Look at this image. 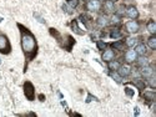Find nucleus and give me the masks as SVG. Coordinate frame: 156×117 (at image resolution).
<instances>
[{
  "label": "nucleus",
  "mask_w": 156,
  "mask_h": 117,
  "mask_svg": "<svg viewBox=\"0 0 156 117\" xmlns=\"http://www.w3.org/2000/svg\"><path fill=\"white\" fill-rule=\"evenodd\" d=\"M135 52H136L137 55H140V56H142V55L146 54V46L144 45V44H139V45L135 47Z\"/></svg>",
  "instance_id": "nucleus-12"
},
{
  "label": "nucleus",
  "mask_w": 156,
  "mask_h": 117,
  "mask_svg": "<svg viewBox=\"0 0 156 117\" xmlns=\"http://www.w3.org/2000/svg\"><path fill=\"white\" fill-rule=\"evenodd\" d=\"M104 8H105V10L107 11V13H112V11L115 10V7H114V3H112V1H110V0H107V1H105Z\"/></svg>",
  "instance_id": "nucleus-14"
},
{
  "label": "nucleus",
  "mask_w": 156,
  "mask_h": 117,
  "mask_svg": "<svg viewBox=\"0 0 156 117\" xmlns=\"http://www.w3.org/2000/svg\"><path fill=\"white\" fill-rule=\"evenodd\" d=\"M111 23L112 24H119L120 23V15H114L111 17Z\"/></svg>",
  "instance_id": "nucleus-26"
},
{
  "label": "nucleus",
  "mask_w": 156,
  "mask_h": 117,
  "mask_svg": "<svg viewBox=\"0 0 156 117\" xmlns=\"http://www.w3.org/2000/svg\"><path fill=\"white\" fill-rule=\"evenodd\" d=\"M0 62H1V60H0Z\"/></svg>",
  "instance_id": "nucleus-33"
},
{
  "label": "nucleus",
  "mask_w": 156,
  "mask_h": 117,
  "mask_svg": "<svg viewBox=\"0 0 156 117\" xmlns=\"http://www.w3.org/2000/svg\"><path fill=\"white\" fill-rule=\"evenodd\" d=\"M11 50V46H10V42L7 35L4 34H0V52L1 54H9Z\"/></svg>",
  "instance_id": "nucleus-2"
},
{
  "label": "nucleus",
  "mask_w": 156,
  "mask_h": 117,
  "mask_svg": "<svg viewBox=\"0 0 156 117\" xmlns=\"http://www.w3.org/2000/svg\"><path fill=\"white\" fill-rule=\"evenodd\" d=\"M120 67V62L119 61H116V60H111V61H109V69L110 70H112V71H116L117 69Z\"/></svg>",
  "instance_id": "nucleus-15"
},
{
  "label": "nucleus",
  "mask_w": 156,
  "mask_h": 117,
  "mask_svg": "<svg viewBox=\"0 0 156 117\" xmlns=\"http://www.w3.org/2000/svg\"><path fill=\"white\" fill-rule=\"evenodd\" d=\"M121 46H122V44L120 41L114 42V44H112V47H115V49H121Z\"/></svg>",
  "instance_id": "nucleus-31"
},
{
  "label": "nucleus",
  "mask_w": 156,
  "mask_h": 117,
  "mask_svg": "<svg viewBox=\"0 0 156 117\" xmlns=\"http://www.w3.org/2000/svg\"><path fill=\"white\" fill-rule=\"evenodd\" d=\"M144 96H145L146 100H150V101L155 100V94H154V92H146V94L144 95Z\"/></svg>",
  "instance_id": "nucleus-25"
},
{
  "label": "nucleus",
  "mask_w": 156,
  "mask_h": 117,
  "mask_svg": "<svg viewBox=\"0 0 156 117\" xmlns=\"http://www.w3.org/2000/svg\"><path fill=\"white\" fill-rule=\"evenodd\" d=\"M96 45H98V49H99V50H105V49H106V44H105L103 40H99V41L96 42Z\"/></svg>",
  "instance_id": "nucleus-23"
},
{
  "label": "nucleus",
  "mask_w": 156,
  "mask_h": 117,
  "mask_svg": "<svg viewBox=\"0 0 156 117\" xmlns=\"http://www.w3.org/2000/svg\"><path fill=\"white\" fill-rule=\"evenodd\" d=\"M134 85H135L139 90H144V89H145V82H144L141 78H135Z\"/></svg>",
  "instance_id": "nucleus-16"
},
{
  "label": "nucleus",
  "mask_w": 156,
  "mask_h": 117,
  "mask_svg": "<svg viewBox=\"0 0 156 117\" xmlns=\"http://www.w3.org/2000/svg\"><path fill=\"white\" fill-rule=\"evenodd\" d=\"M73 29L75 30V31H76L77 34H80V35H82V34H84L82 31H80V29L77 28V25H76V21H74V23H73Z\"/></svg>",
  "instance_id": "nucleus-28"
},
{
  "label": "nucleus",
  "mask_w": 156,
  "mask_h": 117,
  "mask_svg": "<svg viewBox=\"0 0 156 117\" xmlns=\"http://www.w3.org/2000/svg\"><path fill=\"white\" fill-rule=\"evenodd\" d=\"M125 14H126V16H129L130 19H137L139 11H137V9L135 7H129L126 9V11H125Z\"/></svg>",
  "instance_id": "nucleus-8"
},
{
  "label": "nucleus",
  "mask_w": 156,
  "mask_h": 117,
  "mask_svg": "<svg viewBox=\"0 0 156 117\" xmlns=\"http://www.w3.org/2000/svg\"><path fill=\"white\" fill-rule=\"evenodd\" d=\"M100 7H101V4L99 0H89L87 5H86L87 10H90V11H98L100 9Z\"/></svg>",
  "instance_id": "nucleus-6"
},
{
  "label": "nucleus",
  "mask_w": 156,
  "mask_h": 117,
  "mask_svg": "<svg viewBox=\"0 0 156 117\" xmlns=\"http://www.w3.org/2000/svg\"><path fill=\"white\" fill-rule=\"evenodd\" d=\"M147 45H149L150 49L156 50V38H155V36H151V38L147 40Z\"/></svg>",
  "instance_id": "nucleus-18"
},
{
  "label": "nucleus",
  "mask_w": 156,
  "mask_h": 117,
  "mask_svg": "<svg viewBox=\"0 0 156 117\" xmlns=\"http://www.w3.org/2000/svg\"><path fill=\"white\" fill-rule=\"evenodd\" d=\"M137 57V54L135 52V50H129L126 54H125V60L128 61V62H134Z\"/></svg>",
  "instance_id": "nucleus-10"
},
{
  "label": "nucleus",
  "mask_w": 156,
  "mask_h": 117,
  "mask_svg": "<svg viewBox=\"0 0 156 117\" xmlns=\"http://www.w3.org/2000/svg\"><path fill=\"white\" fill-rule=\"evenodd\" d=\"M34 16L36 17V19H38V21H39V23H41V24H44V23H45V20H44L43 17H41V16H40V15H39L38 13H35V14H34Z\"/></svg>",
  "instance_id": "nucleus-30"
},
{
  "label": "nucleus",
  "mask_w": 156,
  "mask_h": 117,
  "mask_svg": "<svg viewBox=\"0 0 156 117\" xmlns=\"http://www.w3.org/2000/svg\"><path fill=\"white\" fill-rule=\"evenodd\" d=\"M114 56H115V52H114V50H111V49H105L101 59H103L105 62H109V61H111L114 59Z\"/></svg>",
  "instance_id": "nucleus-5"
},
{
  "label": "nucleus",
  "mask_w": 156,
  "mask_h": 117,
  "mask_svg": "<svg viewBox=\"0 0 156 117\" xmlns=\"http://www.w3.org/2000/svg\"><path fill=\"white\" fill-rule=\"evenodd\" d=\"M149 78V86L151 89H155L156 87V77L152 75V76H150V77H147Z\"/></svg>",
  "instance_id": "nucleus-19"
},
{
  "label": "nucleus",
  "mask_w": 156,
  "mask_h": 117,
  "mask_svg": "<svg viewBox=\"0 0 156 117\" xmlns=\"http://www.w3.org/2000/svg\"><path fill=\"white\" fill-rule=\"evenodd\" d=\"M98 25L99 26H101V28H103V26H106L107 25V23H109V20H107V17L106 16H104V15H101V16H99L98 17Z\"/></svg>",
  "instance_id": "nucleus-13"
},
{
  "label": "nucleus",
  "mask_w": 156,
  "mask_h": 117,
  "mask_svg": "<svg viewBox=\"0 0 156 117\" xmlns=\"http://www.w3.org/2000/svg\"><path fill=\"white\" fill-rule=\"evenodd\" d=\"M24 94H25L28 100H30V101L34 100V97H35V89H34V85L31 82L26 81L25 84H24Z\"/></svg>",
  "instance_id": "nucleus-3"
},
{
  "label": "nucleus",
  "mask_w": 156,
  "mask_h": 117,
  "mask_svg": "<svg viewBox=\"0 0 156 117\" xmlns=\"http://www.w3.org/2000/svg\"><path fill=\"white\" fill-rule=\"evenodd\" d=\"M63 9H64L65 11H66V13H69V14H71V13H73V8H71V7H69L68 4H65L64 7H63Z\"/></svg>",
  "instance_id": "nucleus-27"
},
{
  "label": "nucleus",
  "mask_w": 156,
  "mask_h": 117,
  "mask_svg": "<svg viewBox=\"0 0 156 117\" xmlns=\"http://www.w3.org/2000/svg\"><path fill=\"white\" fill-rule=\"evenodd\" d=\"M125 29H126L128 31L131 33V34L137 33V31H139V24H137V21H135V20L128 21L126 24H125Z\"/></svg>",
  "instance_id": "nucleus-4"
},
{
  "label": "nucleus",
  "mask_w": 156,
  "mask_h": 117,
  "mask_svg": "<svg viewBox=\"0 0 156 117\" xmlns=\"http://www.w3.org/2000/svg\"><path fill=\"white\" fill-rule=\"evenodd\" d=\"M110 36H111L112 39H119L120 36H121V33H120V31H119L117 29H115V30H112V31H111Z\"/></svg>",
  "instance_id": "nucleus-20"
},
{
  "label": "nucleus",
  "mask_w": 156,
  "mask_h": 117,
  "mask_svg": "<svg viewBox=\"0 0 156 117\" xmlns=\"http://www.w3.org/2000/svg\"><path fill=\"white\" fill-rule=\"evenodd\" d=\"M99 1H100V0H99Z\"/></svg>",
  "instance_id": "nucleus-34"
},
{
  "label": "nucleus",
  "mask_w": 156,
  "mask_h": 117,
  "mask_svg": "<svg viewBox=\"0 0 156 117\" xmlns=\"http://www.w3.org/2000/svg\"><path fill=\"white\" fill-rule=\"evenodd\" d=\"M137 64H139L141 67H142V66H146V65H149V59L145 57V56L142 55V56H140L139 59H137Z\"/></svg>",
  "instance_id": "nucleus-17"
},
{
  "label": "nucleus",
  "mask_w": 156,
  "mask_h": 117,
  "mask_svg": "<svg viewBox=\"0 0 156 117\" xmlns=\"http://www.w3.org/2000/svg\"><path fill=\"white\" fill-rule=\"evenodd\" d=\"M141 75L144 77H150V76H152L154 75V67L152 66H142V69H141Z\"/></svg>",
  "instance_id": "nucleus-9"
},
{
  "label": "nucleus",
  "mask_w": 156,
  "mask_h": 117,
  "mask_svg": "<svg viewBox=\"0 0 156 117\" xmlns=\"http://www.w3.org/2000/svg\"><path fill=\"white\" fill-rule=\"evenodd\" d=\"M130 72H131V69H130V66L129 65H120V67L117 69V73L121 77H126L130 75Z\"/></svg>",
  "instance_id": "nucleus-7"
},
{
  "label": "nucleus",
  "mask_w": 156,
  "mask_h": 117,
  "mask_svg": "<svg viewBox=\"0 0 156 117\" xmlns=\"http://www.w3.org/2000/svg\"><path fill=\"white\" fill-rule=\"evenodd\" d=\"M125 92H126V95H128L129 97H133V96H134V91L131 90V89H129V87L125 89Z\"/></svg>",
  "instance_id": "nucleus-29"
},
{
  "label": "nucleus",
  "mask_w": 156,
  "mask_h": 117,
  "mask_svg": "<svg viewBox=\"0 0 156 117\" xmlns=\"http://www.w3.org/2000/svg\"><path fill=\"white\" fill-rule=\"evenodd\" d=\"M110 1H112V3H115V1H117V0H110Z\"/></svg>",
  "instance_id": "nucleus-32"
},
{
  "label": "nucleus",
  "mask_w": 156,
  "mask_h": 117,
  "mask_svg": "<svg viewBox=\"0 0 156 117\" xmlns=\"http://www.w3.org/2000/svg\"><path fill=\"white\" fill-rule=\"evenodd\" d=\"M19 28L21 29V49L23 51L25 52V55H28L29 57H33L38 50V45H36V39L35 36L29 31L28 29L23 28L21 25H19Z\"/></svg>",
  "instance_id": "nucleus-1"
},
{
  "label": "nucleus",
  "mask_w": 156,
  "mask_h": 117,
  "mask_svg": "<svg viewBox=\"0 0 156 117\" xmlns=\"http://www.w3.org/2000/svg\"><path fill=\"white\" fill-rule=\"evenodd\" d=\"M68 5L74 9V8H76L77 5H79V0H69V1H68Z\"/></svg>",
  "instance_id": "nucleus-24"
},
{
  "label": "nucleus",
  "mask_w": 156,
  "mask_h": 117,
  "mask_svg": "<svg viewBox=\"0 0 156 117\" xmlns=\"http://www.w3.org/2000/svg\"><path fill=\"white\" fill-rule=\"evenodd\" d=\"M111 77H112L114 80H115V81H116V82H119V84H120V82H121V81H122V77H121V76H120V75H119V73H117V72H112V73H111Z\"/></svg>",
  "instance_id": "nucleus-21"
},
{
  "label": "nucleus",
  "mask_w": 156,
  "mask_h": 117,
  "mask_svg": "<svg viewBox=\"0 0 156 117\" xmlns=\"http://www.w3.org/2000/svg\"><path fill=\"white\" fill-rule=\"evenodd\" d=\"M135 44H136V39H135V38H129V39H126V45H128L129 47L134 46Z\"/></svg>",
  "instance_id": "nucleus-22"
},
{
  "label": "nucleus",
  "mask_w": 156,
  "mask_h": 117,
  "mask_svg": "<svg viewBox=\"0 0 156 117\" xmlns=\"http://www.w3.org/2000/svg\"><path fill=\"white\" fill-rule=\"evenodd\" d=\"M146 28H147V31H149L150 34H151V35L156 34V24H155V21H154V20H150V21L147 23Z\"/></svg>",
  "instance_id": "nucleus-11"
}]
</instances>
